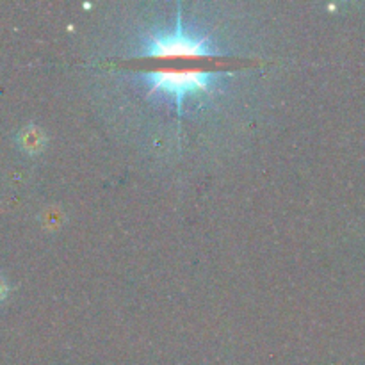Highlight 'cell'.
I'll return each mask as SVG.
<instances>
[{"label":"cell","mask_w":365,"mask_h":365,"mask_svg":"<svg viewBox=\"0 0 365 365\" xmlns=\"http://www.w3.org/2000/svg\"><path fill=\"white\" fill-rule=\"evenodd\" d=\"M7 291H9V287H7V282L4 280L2 277H0V303H2L4 299H6Z\"/></svg>","instance_id":"3"},{"label":"cell","mask_w":365,"mask_h":365,"mask_svg":"<svg viewBox=\"0 0 365 365\" xmlns=\"http://www.w3.org/2000/svg\"><path fill=\"white\" fill-rule=\"evenodd\" d=\"M134 57H220L227 56V52L217 48V43L210 39V36H200L189 31L182 21V13L178 11L177 24L171 31H153L146 32L139 39L138 50L132 53Z\"/></svg>","instance_id":"2"},{"label":"cell","mask_w":365,"mask_h":365,"mask_svg":"<svg viewBox=\"0 0 365 365\" xmlns=\"http://www.w3.org/2000/svg\"><path fill=\"white\" fill-rule=\"evenodd\" d=\"M230 71L216 70H148L139 71L134 77L145 82L148 96L163 95L173 98L178 114H184V102L189 95L205 93L216 95L223 82L230 77Z\"/></svg>","instance_id":"1"}]
</instances>
